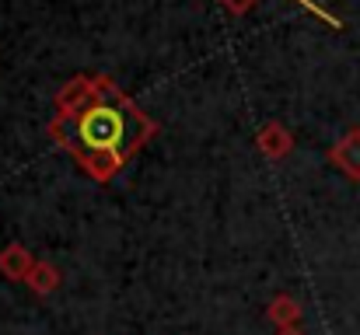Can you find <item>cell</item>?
Masks as SVG:
<instances>
[{
	"mask_svg": "<svg viewBox=\"0 0 360 335\" xmlns=\"http://www.w3.org/2000/svg\"><path fill=\"white\" fill-rule=\"evenodd\" d=\"M154 129H158L154 119H147L109 77L98 81V98L81 115L74 119L56 115L49 122V136L60 147H67L77 161L95 150H120L122 157H129L154 136Z\"/></svg>",
	"mask_w": 360,
	"mask_h": 335,
	"instance_id": "6da1fadb",
	"label": "cell"
},
{
	"mask_svg": "<svg viewBox=\"0 0 360 335\" xmlns=\"http://www.w3.org/2000/svg\"><path fill=\"white\" fill-rule=\"evenodd\" d=\"M221 4H224L231 14H245V11H248V7H255L259 0H221Z\"/></svg>",
	"mask_w": 360,
	"mask_h": 335,
	"instance_id": "9c48e42d",
	"label": "cell"
},
{
	"mask_svg": "<svg viewBox=\"0 0 360 335\" xmlns=\"http://www.w3.org/2000/svg\"><path fill=\"white\" fill-rule=\"evenodd\" d=\"M266 315H269V322H273L276 329H294L297 318H301V304H297L294 297L280 294V297H273V304H269Z\"/></svg>",
	"mask_w": 360,
	"mask_h": 335,
	"instance_id": "52a82bcc",
	"label": "cell"
},
{
	"mask_svg": "<svg viewBox=\"0 0 360 335\" xmlns=\"http://www.w3.org/2000/svg\"><path fill=\"white\" fill-rule=\"evenodd\" d=\"M81 164H84V171L95 182H112L120 175V168L126 164V157H122L120 150H95V154L81 157Z\"/></svg>",
	"mask_w": 360,
	"mask_h": 335,
	"instance_id": "277c9868",
	"label": "cell"
},
{
	"mask_svg": "<svg viewBox=\"0 0 360 335\" xmlns=\"http://www.w3.org/2000/svg\"><path fill=\"white\" fill-rule=\"evenodd\" d=\"M329 161H333L343 175L360 178V129H350V133L329 150Z\"/></svg>",
	"mask_w": 360,
	"mask_h": 335,
	"instance_id": "3957f363",
	"label": "cell"
},
{
	"mask_svg": "<svg viewBox=\"0 0 360 335\" xmlns=\"http://www.w3.org/2000/svg\"><path fill=\"white\" fill-rule=\"evenodd\" d=\"M276 335H301V329L294 325V329H276Z\"/></svg>",
	"mask_w": 360,
	"mask_h": 335,
	"instance_id": "30bf717a",
	"label": "cell"
},
{
	"mask_svg": "<svg viewBox=\"0 0 360 335\" xmlns=\"http://www.w3.org/2000/svg\"><path fill=\"white\" fill-rule=\"evenodd\" d=\"M255 143H259V150H262L266 157H283V154H290V147H294L290 133H287L280 122H266V126L255 133Z\"/></svg>",
	"mask_w": 360,
	"mask_h": 335,
	"instance_id": "8992f818",
	"label": "cell"
},
{
	"mask_svg": "<svg viewBox=\"0 0 360 335\" xmlns=\"http://www.w3.org/2000/svg\"><path fill=\"white\" fill-rule=\"evenodd\" d=\"M98 81L102 77H74L56 91V115L60 119H74L98 98Z\"/></svg>",
	"mask_w": 360,
	"mask_h": 335,
	"instance_id": "7a4b0ae2",
	"label": "cell"
},
{
	"mask_svg": "<svg viewBox=\"0 0 360 335\" xmlns=\"http://www.w3.org/2000/svg\"><path fill=\"white\" fill-rule=\"evenodd\" d=\"M28 290L32 294H39V297H46V294H53L56 287H60V272H56V265L53 262H35V269L28 272Z\"/></svg>",
	"mask_w": 360,
	"mask_h": 335,
	"instance_id": "ba28073f",
	"label": "cell"
},
{
	"mask_svg": "<svg viewBox=\"0 0 360 335\" xmlns=\"http://www.w3.org/2000/svg\"><path fill=\"white\" fill-rule=\"evenodd\" d=\"M35 269V258H32V251L25 248V244H7L4 251H0V272L7 276V280H28V272Z\"/></svg>",
	"mask_w": 360,
	"mask_h": 335,
	"instance_id": "5b68a950",
	"label": "cell"
}]
</instances>
